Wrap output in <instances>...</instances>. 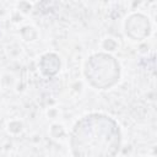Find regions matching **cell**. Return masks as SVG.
Masks as SVG:
<instances>
[{
    "mask_svg": "<svg viewBox=\"0 0 157 157\" xmlns=\"http://www.w3.org/2000/svg\"><path fill=\"white\" fill-rule=\"evenodd\" d=\"M87 65L99 69V71L86 70V75L90 81L97 87H108L113 85L119 77V66L112 56L99 54L91 58Z\"/></svg>",
    "mask_w": 157,
    "mask_h": 157,
    "instance_id": "cell-2",
    "label": "cell"
},
{
    "mask_svg": "<svg viewBox=\"0 0 157 157\" xmlns=\"http://www.w3.org/2000/svg\"><path fill=\"white\" fill-rule=\"evenodd\" d=\"M119 144L118 125L102 114H92L80 120L71 137V147L76 157H114Z\"/></svg>",
    "mask_w": 157,
    "mask_h": 157,
    "instance_id": "cell-1",
    "label": "cell"
}]
</instances>
